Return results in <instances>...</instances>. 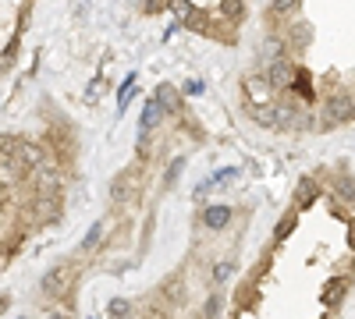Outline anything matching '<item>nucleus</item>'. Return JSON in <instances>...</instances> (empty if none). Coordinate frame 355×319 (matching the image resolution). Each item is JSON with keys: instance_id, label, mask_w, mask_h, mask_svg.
<instances>
[{"instance_id": "4", "label": "nucleus", "mask_w": 355, "mask_h": 319, "mask_svg": "<svg viewBox=\"0 0 355 319\" xmlns=\"http://www.w3.org/2000/svg\"><path fill=\"white\" fill-rule=\"evenodd\" d=\"M316 199V181L313 178H302V185H299V192H295V206H309V202Z\"/></svg>"}, {"instance_id": "2", "label": "nucleus", "mask_w": 355, "mask_h": 319, "mask_svg": "<svg viewBox=\"0 0 355 319\" xmlns=\"http://www.w3.org/2000/svg\"><path fill=\"white\" fill-rule=\"evenodd\" d=\"M231 217H234V213H231L227 206H206V210H202V224L214 227V230H224V227L231 224Z\"/></svg>"}, {"instance_id": "6", "label": "nucleus", "mask_w": 355, "mask_h": 319, "mask_svg": "<svg viewBox=\"0 0 355 319\" xmlns=\"http://www.w3.org/2000/svg\"><path fill=\"white\" fill-rule=\"evenodd\" d=\"M299 4H302V0H270V11L274 15H291V11H299Z\"/></svg>"}, {"instance_id": "5", "label": "nucleus", "mask_w": 355, "mask_h": 319, "mask_svg": "<svg viewBox=\"0 0 355 319\" xmlns=\"http://www.w3.org/2000/svg\"><path fill=\"white\" fill-rule=\"evenodd\" d=\"M107 235V224H93V230L85 235V241H82V252H93L96 245H100V238Z\"/></svg>"}, {"instance_id": "8", "label": "nucleus", "mask_w": 355, "mask_h": 319, "mask_svg": "<svg viewBox=\"0 0 355 319\" xmlns=\"http://www.w3.org/2000/svg\"><path fill=\"white\" fill-rule=\"evenodd\" d=\"M53 319H64V316H53Z\"/></svg>"}, {"instance_id": "7", "label": "nucleus", "mask_w": 355, "mask_h": 319, "mask_svg": "<svg viewBox=\"0 0 355 319\" xmlns=\"http://www.w3.org/2000/svg\"><path fill=\"white\" fill-rule=\"evenodd\" d=\"M125 312H128V302L125 298H114L110 302V316H125Z\"/></svg>"}, {"instance_id": "1", "label": "nucleus", "mask_w": 355, "mask_h": 319, "mask_svg": "<svg viewBox=\"0 0 355 319\" xmlns=\"http://www.w3.org/2000/svg\"><path fill=\"white\" fill-rule=\"evenodd\" d=\"M68 284H71V266H53L43 280H40V287H43V295L46 298H61L64 291H68Z\"/></svg>"}, {"instance_id": "3", "label": "nucleus", "mask_w": 355, "mask_h": 319, "mask_svg": "<svg viewBox=\"0 0 355 319\" xmlns=\"http://www.w3.org/2000/svg\"><path fill=\"white\" fill-rule=\"evenodd\" d=\"M348 291H352V277H334V280L327 284V302H331V309H338Z\"/></svg>"}]
</instances>
